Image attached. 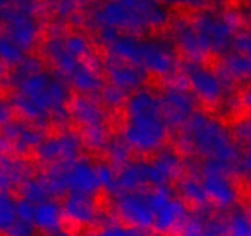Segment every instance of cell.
I'll use <instances>...</instances> for the list:
<instances>
[{
    "mask_svg": "<svg viewBox=\"0 0 251 236\" xmlns=\"http://www.w3.org/2000/svg\"><path fill=\"white\" fill-rule=\"evenodd\" d=\"M103 38L115 60L131 64L158 78H166L176 70V54L166 44L140 41L131 36H118L113 30H105Z\"/></svg>",
    "mask_w": 251,
    "mask_h": 236,
    "instance_id": "277c9868",
    "label": "cell"
},
{
    "mask_svg": "<svg viewBox=\"0 0 251 236\" xmlns=\"http://www.w3.org/2000/svg\"><path fill=\"white\" fill-rule=\"evenodd\" d=\"M228 235L229 236H251V215L238 211L227 221Z\"/></svg>",
    "mask_w": 251,
    "mask_h": 236,
    "instance_id": "7402d4cb",
    "label": "cell"
},
{
    "mask_svg": "<svg viewBox=\"0 0 251 236\" xmlns=\"http://www.w3.org/2000/svg\"><path fill=\"white\" fill-rule=\"evenodd\" d=\"M46 53L58 74L83 95H93L102 91L103 80L93 59H81L69 53L61 39H51Z\"/></svg>",
    "mask_w": 251,
    "mask_h": 236,
    "instance_id": "52a82bcc",
    "label": "cell"
},
{
    "mask_svg": "<svg viewBox=\"0 0 251 236\" xmlns=\"http://www.w3.org/2000/svg\"><path fill=\"white\" fill-rule=\"evenodd\" d=\"M193 32L201 56L225 51L232 37V29L227 21L211 16H203Z\"/></svg>",
    "mask_w": 251,
    "mask_h": 236,
    "instance_id": "7c38bea8",
    "label": "cell"
},
{
    "mask_svg": "<svg viewBox=\"0 0 251 236\" xmlns=\"http://www.w3.org/2000/svg\"><path fill=\"white\" fill-rule=\"evenodd\" d=\"M82 143L71 132L61 133L55 137L47 138L37 147L38 159L44 164H63L78 159Z\"/></svg>",
    "mask_w": 251,
    "mask_h": 236,
    "instance_id": "4fadbf2b",
    "label": "cell"
},
{
    "mask_svg": "<svg viewBox=\"0 0 251 236\" xmlns=\"http://www.w3.org/2000/svg\"><path fill=\"white\" fill-rule=\"evenodd\" d=\"M25 167L19 162L4 160L0 162V189L6 191L24 179Z\"/></svg>",
    "mask_w": 251,
    "mask_h": 236,
    "instance_id": "44dd1931",
    "label": "cell"
},
{
    "mask_svg": "<svg viewBox=\"0 0 251 236\" xmlns=\"http://www.w3.org/2000/svg\"><path fill=\"white\" fill-rule=\"evenodd\" d=\"M7 137L10 138L17 151L37 149V147L44 139L39 130L26 125H10L7 129Z\"/></svg>",
    "mask_w": 251,
    "mask_h": 236,
    "instance_id": "ac0fdd59",
    "label": "cell"
},
{
    "mask_svg": "<svg viewBox=\"0 0 251 236\" xmlns=\"http://www.w3.org/2000/svg\"><path fill=\"white\" fill-rule=\"evenodd\" d=\"M98 17L105 30L140 31L162 25L167 14L156 0H110Z\"/></svg>",
    "mask_w": 251,
    "mask_h": 236,
    "instance_id": "8992f818",
    "label": "cell"
},
{
    "mask_svg": "<svg viewBox=\"0 0 251 236\" xmlns=\"http://www.w3.org/2000/svg\"><path fill=\"white\" fill-rule=\"evenodd\" d=\"M235 47H237L238 53L251 57V37L250 36H243L240 37V38H238L237 42H235Z\"/></svg>",
    "mask_w": 251,
    "mask_h": 236,
    "instance_id": "4316f807",
    "label": "cell"
},
{
    "mask_svg": "<svg viewBox=\"0 0 251 236\" xmlns=\"http://www.w3.org/2000/svg\"><path fill=\"white\" fill-rule=\"evenodd\" d=\"M181 170L180 159L172 151H164L150 161L151 187H167L169 182L179 176Z\"/></svg>",
    "mask_w": 251,
    "mask_h": 236,
    "instance_id": "9a60e30c",
    "label": "cell"
},
{
    "mask_svg": "<svg viewBox=\"0 0 251 236\" xmlns=\"http://www.w3.org/2000/svg\"><path fill=\"white\" fill-rule=\"evenodd\" d=\"M238 135L251 147V119L245 120L238 127Z\"/></svg>",
    "mask_w": 251,
    "mask_h": 236,
    "instance_id": "83f0119b",
    "label": "cell"
},
{
    "mask_svg": "<svg viewBox=\"0 0 251 236\" xmlns=\"http://www.w3.org/2000/svg\"><path fill=\"white\" fill-rule=\"evenodd\" d=\"M70 115L82 128L88 147L100 149L107 145V117L104 110L93 98L78 96L71 100Z\"/></svg>",
    "mask_w": 251,
    "mask_h": 236,
    "instance_id": "ba28073f",
    "label": "cell"
},
{
    "mask_svg": "<svg viewBox=\"0 0 251 236\" xmlns=\"http://www.w3.org/2000/svg\"><path fill=\"white\" fill-rule=\"evenodd\" d=\"M237 169L245 178L251 181V152L238 160Z\"/></svg>",
    "mask_w": 251,
    "mask_h": 236,
    "instance_id": "484cf974",
    "label": "cell"
},
{
    "mask_svg": "<svg viewBox=\"0 0 251 236\" xmlns=\"http://www.w3.org/2000/svg\"><path fill=\"white\" fill-rule=\"evenodd\" d=\"M107 76L109 85L119 88L126 95L140 90L147 79V74L144 70L115 59L108 64Z\"/></svg>",
    "mask_w": 251,
    "mask_h": 236,
    "instance_id": "5bb4252c",
    "label": "cell"
},
{
    "mask_svg": "<svg viewBox=\"0 0 251 236\" xmlns=\"http://www.w3.org/2000/svg\"><path fill=\"white\" fill-rule=\"evenodd\" d=\"M221 74L225 79H233V80L251 79V57L240 53L228 57Z\"/></svg>",
    "mask_w": 251,
    "mask_h": 236,
    "instance_id": "d6986e66",
    "label": "cell"
},
{
    "mask_svg": "<svg viewBox=\"0 0 251 236\" xmlns=\"http://www.w3.org/2000/svg\"><path fill=\"white\" fill-rule=\"evenodd\" d=\"M159 98L167 122L172 127L184 125L196 112L195 96L189 90L184 79L168 86Z\"/></svg>",
    "mask_w": 251,
    "mask_h": 236,
    "instance_id": "8fae6325",
    "label": "cell"
},
{
    "mask_svg": "<svg viewBox=\"0 0 251 236\" xmlns=\"http://www.w3.org/2000/svg\"><path fill=\"white\" fill-rule=\"evenodd\" d=\"M100 96H102V100L108 107L117 108L119 106H122L123 103L126 102V93L123 92L119 88H114L112 85L103 86L102 91H100Z\"/></svg>",
    "mask_w": 251,
    "mask_h": 236,
    "instance_id": "d4e9b609",
    "label": "cell"
},
{
    "mask_svg": "<svg viewBox=\"0 0 251 236\" xmlns=\"http://www.w3.org/2000/svg\"><path fill=\"white\" fill-rule=\"evenodd\" d=\"M0 58L9 64H19L24 61V51L10 37L0 38Z\"/></svg>",
    "mask_w": 251,
    "mask_h": 236,
    "instance_id": "603a6c76",
    "label": "cell"
},
{
    "mask_svg": "<svg viewBox=\"0 0 251 236\" xmlns=\"http://www.w3.org/2000/svg\"><path fill=\"white\" fill-rule=\"evenodd\" d=\"M168 127L161 98L153 91L140 88L127 98L122 140L130 150L139 154L157 151L167 140Z\"/></svg>",
    "mask_w": 251,
    "mask_h": 236,
    "instance_id": "7a4b0ae2",
    "label": "cell"
},
{
    "mask_svg": "<svg viewBox=\"0 0 251 236\" xmlns=\"http://www.w3.org/2000/svg\"><path fill=\"white\" fill-rule=\"evenodd\" d=\"M179 188H180L181 197H183L181 199L189 208L190 214H196L199 210H202L205 206H210L205 188L200 179L194 178V177H186L180 182Z\"/></svg>",
    "mask_w": 251,
    "mask_h": 236,
    "instance_id": "2e32d148",
    "label": "cell"
},
{
    "mask_svg": "<svg viewBox=\"0 0 251 236\" xmlns=\"http://www.w3.org/2000/svg\"><path fill=\"white\" fill-rule=\"evenodd\" d=\"M230 170L217 162L206 161L201 169V183L205 188L208 204L218 209H227L239 199V192L228 177Z\"/></svg>",
    "mask_w": 251,
    "mask_h": 236,
    "instance_id": "9c48e42d",
    "label": "cell"
},
{
    "mask_svg": "<svg viewBox=\"0 0 251 236\" xmlns=\"http://www.w3.org/2000/svg\"><path fill=\"white\" fill-rule=\"evenodd\" d=\"M2 73H4V65H2V63L0 61V78H1Z\"/></svg>",
    "mask_w": 251,
    "mask_h": 236,
    "instance_id": "4dcf8cb0",
    "label": "cell"
},
{
    "mask_svg": "<svg viewBox=\"0 0 251 236\" xmlns=\"http://www.w3.org/2000/svg\"><path fill=\"white\" fill-rule=\"evenodd\" d=\"M10 38L22 51H26L37 38L36 24L25 15H15L10 21Z\"/></svg>",
    "mask_w": 251,
    "mask_h": 236,
    "instance_id": "e0dca14e",
    "label": "cell"
},
{
    "mask_svg": "<svg viewBox=\"0 0 251 236\" xmlns=\"http://www.w3.org/2000/svg\"><path fill=\"white\" fill-rule=\"evenodd\" d=\"M183 79L195 98L207 105H215L225 97L226 79L222 74L205 68L200 63L193 61L186 64Z\"/></svg>",
    "mask_w": 251,
    "mask_h": 236,
    "instance_id": "30bf717a",
    "label": "cell"
},
{
    "mask_svg": "<svg viewBox=\"0 0 251 236\" xmlns=\"http://www.w3.org/2000/svg\"><path fill=\"white\" fill-rule=\"evenodd\" d=\"M244 101H245V105H247L248 108H249V110L251 111V88L249 91H248L247 95H245Z\"/></svg>",
    "mask_w": 251,
    "mask_h": 236,
    "instance_id": "f546056e",
    "label": "cell"
},
{
    "mask_svg": "<svg viewBox=\"0 0 251 236\" xmlns=\"http://www.w3.org/2000/svg\"><path fill=\"white\" fill-rule=\"evenodd\" d=\"M7 118H9V110H7L6 106L0 101V123L6 122Z\"/></svg>",
    "mask_w": 251,
    "mask_h": 236,
    "instance_id": "f1b7e54d",
    "label": "cell"
},
{
    "mask_svg": "<svg viewBox=\"0 0 251 236\" xmlns=\"http://www.w3.org/2000/svg\"><path fill=\"white\" fill-rule=\"evenodd\" d=\"M130 149L125 145L123 140H117V142L107 143V152L110 161L114 165L124 166L127 164V157H129Z\"/></svg>",
    "mask_w": 251,
    "mask_h": 236,
    "instance_id": "cb8c5ba5",
    "label": "cell"
},
{
    "mask_svg": "<svg viewBox=\"0 0 251 236\" xmlns=\"http://www.w3.org/2000/svg\"><path fill=\"white\" fill-rule=\"evenodd\" d=\"M17 199L7 194L0 193V230L12 231L16 228Z\"/></svg>",
    "mask_w": 251,
    "mask_h": 236,
    "instance_id": "ffe728a7",
    "label": "cell"
},
{
    "mask_svg": "<svg viewBox=\"0 0 251 236\" xmlns=\"http://www.w3.org/2000/svg\"><path fill=\"white\" fill-rule=\"evenodd\" d=\"M15 80V106L26 119L34 123L63 122L69 113L71 93L68 83L59 74L43 69L37 60L22 61Z\"/></svg>",
    "mask_w": 251,
    "mask_h": 236,
    "instance_id": "6da1fadb",
    "label": "cell"
},
{
    "mask_svg": "<svg viewBox=\"0 0 251 236\" xmlns=\"http://www.w3.org/2000/svg\"><path fill=\"white\" fill-rule=\"evenodd\" d=\"M180 142L185 151L229 170L239 160V152L227 128L221 120L202 112L194 113L183 125Z\"/></svg>",
    "mask_w": 251,
    "mask_h": 236,
    "instance_id": "3957f363",
    "label": "cell"
},
{
    "mask_svg": "<svg viewBox=\"0 0 251 236\" xmlns=\"http://www.w3.org/2000/svg\"><path fill=\"white\" fill-rule=\"evenodd\" d=\"M51 198L69 194L97 197L102 191L98 165L86 159L53 165L44 177Z\"/></svg>",
    "mask_w": 251,
    "mask_h": 236,
    "instance_id": "5b68a950",
    "label": "cell"
}]
</instances>
